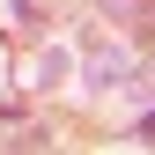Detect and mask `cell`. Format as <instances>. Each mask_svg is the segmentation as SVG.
I'll list each match as a JSON object with an SVG mask.
<instances>
[{
    "mask_svg": "<svg viewBox=\"0 0 155 155\" xmlns=\"http://www.w3.org/2000/svg\"><path fill=\"white\" fill-rule=\"evenodd\" d=\"M67 67H74L67 52H59V45H45V52H37V89H59V81H67Z\"/></svg>",
    "mask_w": 155,
    "mask_h": 155,
    "instance_id": "cell-2",
    "label": "cell"
},
{
    "mask_svg": "<svg viewBox=\"0 0 155 155\" xmlns=\"http://www.w3.org/2000/svg\"><path fill=\"white\" fill-rule=\"evenodd\" d=\"M8 15H15L22 30H37V22H45V8H37V0H8Z\"/></svg>",
    "mask_w": 155,
    "mask_h": 155,
    "instance_id": "cell-4",
    "label": "cell"
},
{
    "mask_svg": "<svg viewBox=\"0 0 155 155\" xmlns=\"http://www.w3.org/2000/svg\"><path fill=\"white\" fill-rule=\"evenodd\" d=\"M126 74H133V59H126L118 45H104V52L89 59V89H96V96H104V89H126Z\"/></svg>",
    "mask_w": 155,
    "mask_h": 155,
    "instance_id": "cell-1",
    "label": "cell"
},
{
    "mask_svg": "<svg viewBox=\"0 0 155 155\" xmlns=\"http://www.w3.org/2000/svg\"><path fill=\"white\" fill-rule=\"evenodd\" d=\"M96 15H118V22H155L148 0H96Z\"/></svg>",
    "mask_w": 155,
    "mask_h": 155,
    "instance_id": "cell-3",
    "label": "cell"
},
{
    "mask_svg": "<svg viewBox=\"0 0 155 155\" xmlns=\"http://www.w3.org/2000/svg\"><path fill=\"white\" fill-rule=\"evenodd\" d=\"M140 133H148V140H155V111H148V118H140Z\"/></svg>",
    "mask_w": 155,
    "mask_h": 155,
    "instance_id": "cell-5",
    "label": "cell"
}]
</instances>
